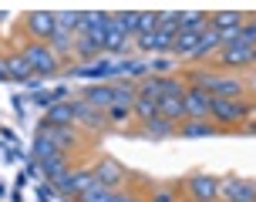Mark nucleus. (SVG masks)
<instances>
[{
    "label": "nucleus",
    "instance_id": "1",
    "mask_svg": "<svg viewBox=\"0 0 256 202\" xmlns=\"http://www.w3.org/2000/svg\"><path fill=\"white\" fill-rule=\"evenodd\" d=\"M253 118V104L250 101H226V98H212V112L209 122L219 132H230V128H243Z\"/></svg>",
    "mask_w": 256,
    "mask_h": 202
},
{
    "label": "nucleus",
    "instance_id": "2",
    "mask_svg": "<svg viewBox=\"0 0 256 202\" xmlns=\"http://www.w3.org/2000/svg\"><path fill=\"white\" fill-rule=\"evenodd\" d=\"M20 54L27 58L34 78H54V74H61V68H64L61 58H58L48 44H38V40H27L24 48H20Z\"/></svg>",
    "mask_w": 256,
    "mask_h": 202
},
{
    "label": "nucleus",
    "instance_id": "3",
    "mask_svg": "<svg viewBox=\"0 0 256 202\" xmlns=\"http://www.w3.org/2000/svg\"><path fill=\"white\" fill-rule=\"evenodd\" d=\"M98 178H94V165H81V168H71L68 176H61L58 182H54V189L61 192V196H84V192L94 186Z\"/></svg>",
    "mask_w": 256,
    "mask_h": 202
},
{
    "label": "nucleus",
    "instance_id": "4",
    "mask_svg": "<svg viewBox=\"0 0 256 202\" xmlns=\"http://www.w3.org/2000/svg\"><path fill=\"white\" fill-rule=\"evenodd\" d=\"M54 27H58V14H51V10H30L24 17V34L30 40H38V44L51 40Z\"/></svg>",
    "mask_w": 256,
    "mask_h": 202
},
{
    "label": "nucleus",
    "instance_id": "5",
    "mask_svg": "<svg viewBox=\"0 0 256 202\" xmlns=\"http://www.w3.org/2000/svg\"><path fill=\"white\" fill-rule=\"evenodd\" d=\"M216 61L226 68V71H240V68H253L256 64V48H250V44H232V48H222L216 54Z\"/></svg>",
    "mask_w": 256,
    "mask_h": 202
},
{
    "label": "nucleus",
    "instance_id": "6",
    "mask_svg": "<svg viewBox=\"0 0 256 202\" xmlns=\"http://www.w3.org/2000/svg\"><path fill=\"white\" fill-rule=\"evenodd\" d=\"M209 94L212 98H226V101H243L246 94V84H243V78H236V74H212L209 78Z\"/></svg>",
    "mask_w": 256,
    "mask_h": 202
},
{
    "label": "nucleus",
    "instance_id": "7",
    "mask_svg": "<svg viewBox=\"0 0 256 202\" xmlns=\"http://www.w3.org/2000/svg\"><path fill=\"white\" fill-rule=\"evenodd\" d=\"M186 196H189V202H219V178L206 176V172L192 176L186 182Z\"/></svg>",
    "mask_w": 256,
    "mask_h": 202
},
{
    "label": "nucleus",
    "instance_id": "8",
    "mask_svg": "<svg viewBox=\"0 0 256 202\" xmlns=\"http://www.w3.org/2000/svg\"><path fill=\"white\" fill-rule=\"evenodd\" d=\"M186 122H209V112H212V94L206 88H192L189 84V91H186Z\"/></svg>",
    "mask_w": 256,
    "mask_h": 202
},
{
    "label": "nucleus",
    "instance_id": "9",
    "mask_svg": "<svg viewBox=\"0 0 256 202\" xmlns=\"http://www.w3.org/2000/svg\"><path fill=\"white\" fill-rule=\"evenodd\" d=\"M219 199L222 202H256V182L226 178V182H219Z\"/></svg>",
    "mask_w": 256,
    "mask_h": 202
},
{
    "label": "nucleus",
    "instance_id": "10",
    "mask_svg": "<svg viewBox=\"0 0 256 202\" xmlns=\"http://www.w3.org/2000/svg\"><path fill=\"white\" fill-rule=\"evenodd\" d=\"M74 114H78V125L91 128V132H98V128H108V114H104L102 108L88 104L84 98H78V101H74Z\"/></svg>",
    "mask_w": 256,
    "mask_h": 202
},
{
    "label": "nucleus",
    "instance_id": "11",
    "mask_svg": "<svg viewBox=\"0 0 256 202\" xmlns=\"http://www.w3.org/2000/svg\"><path fill=\"white\" fill-rule=\"evenodd\" d=\"M94 178H98V186H108V189H118L122 182H125V168L115 162V158H102V162L94 165Z\"/></svg>",
    "mask_w": 256,
    "mask_h": 202
},
{
    "label": "nucleus",
    "instance_id": "12",
    "mask_svg": "<svg viewBox=\"0 0 256 202\" xmlns=\"http://www.w3.org/2000/svg\"><path fill=\"white\" fill-rule=\"evenodd\" d=\"M219 50H222V38H219V30H216V27H206L189 61H206V58H216Z\"/></svg>",
    "mask_w": 256,
    "mask_h": 202
},
{
    "label": "nucleus",
    "instance_id": "13",
    "mask_svg": "<svg viewBox=\"0 0 256 202\" xmlns=\"http://www.w3.org/2000/svg\"><path fill=\"white\" fill-rule=\"evenodd\" d=\"M81 98L88 101V104H94V108L108 112V108L115 104V91H112V81H104V84H102V81H94V84H88Z\"/></svg>",
    "mask_w": 256,
    "mask_h": 202
},
{
    "label": "nucleus",
    "instance_id": "14",
    "mask_svg": "<svg viewBox=\"0 0 256 202\" xmlns=\"http://www.w3.org/2000/svg\"><path fill=\"white\" fill-rule=\"evenodd\" d=\"M44 125H51V128H68V125H78L74 101H61V104H51V108H48V118H44Z\"/></svg>",
    "mask_w": 256,
    "mask_h": 202
},
{
    "label": "nucleus",
    "instance_id": "15",
    "mask_svg": "<svg viewBox=\"0 0 256 202\" xmlns=\"http://www.w3.org/2000/svg\"><path fill=\"white\" fill-rule=\"evenodd\" d=\"M71 168H74V165H71V152H58V155H51L48 162H40V172L48 176V182H51V186L61 176H68Z\"/></svg>",
    "mask_w": 256,
    "mask_h": 202
},
{
    "label": "nucleus",
    "instance_id": "16",
    "mask_svg": "<svg viewBox=\"0 0 256 202\" xmlns=\"http://www.w3.org/2000/svg\"><path fill=\"white\" fill-rule=\"evenodd\" d=\"M132 48V38H128L125 27H118L115 20H108V27H104V50L108 54H122V50Z\"/></svg>",
    "mask_w": 256,
    "mask_h": 202
},
{
    "label": "nucleus",
    "instance_id": "17",
    "mask_svg": "<svg viewBox=\"0 0 256 202\" xmlns=\"http://www.w3.org/2000/svg\"><path fill=\"white\" fill-rule=\"evenodd\" d=\"M4 61V68H7V74H10V81H30L34 78V71H30V64H27V58L20 54V50H14V54H7V58H0Z\"/></svg>",
    "mask_w": 256,
    "mask_h": 202
},
{
    "label": "nucleus",
    "instance_id": "18",
    "mask_svg": "<svg viewBox=\"0 0 256 202\" xmlns=\"http://www.w3.org/2000/svg\"><path fill=\"white\" fill-rule=\"evenodd\" d=\"M74 30H68V27H54V34H51V40H48V48L58 54V58H71L74 54Z\"/></svg>",
    "mask_w": 256,
    "mask_h": 202
},
{
    "label": "nucleus",
    "instance_id": "19",
    "mask_svg": "<svg viewBox=\"0 0 256 202\" xmlns=\"http://www.w3.org/2000/svg\"><path fill=\"white\" fill-rule=\"evenodd\" d=\"M250 20L243 10H219V14H209V27L216 30H243V24Z\"/></svg>",
    "mask_w": 256,
    "mask_h": 202
},
{
    "label": "nucleus",
    "instance_id": "20",
    "mask_svg": "<svg viewBox=\"0 0 256 202\" xmlns=\"http://www.w3.org/2000/svg\"><path fill=\"white\" fill-rule=\"evenodd\" d=\"M176 135H179V138H212V135H222V132H219L216 125H212V122H182L179 128H176Z\"/></svg>",
    "mask_w": 256,
    "mask_h": 202
},
{
    "label": "nucleus",
    "instance_id": "21",
    "mask_svg": "<svg viewBox=\"0 0 256 202\" xmlns=\"http://www.w3.org/2000/svg\"><path fill=\"white\" fill-rule=\"evenodd\" d=\"M142 135H145V138H172V135H176V125H172V122H166V118H162V114H152V118H148V122H142Z\"/></svg>",
    "mask_w": 256,
    "mask_h": 202
},
{
    "label": "nucleus",
    "instance_id": "22",
    "mask_svg": "<svg viewBox=\"0 0 256 202\" xmlns=\"http://www.w3.org/2000/svg\"><path fill=\"white\" fill-rule=\"evenodd\" d=\"M74 54L81 58V61H98L104 54V40L94 38V34H88V38H78L74 40Z\"/></svg>",
    "mask_w": 256,
    "mask_h": 202
},
{
    "label": "nucleus",
    "instance_id": "23",
    "mask_svg": "<svg viewBox=\"0 0 256 202\" xmlns=\"http://www.w3.org/2000/svg\"><path fill=\"white\" fill-rule=\"evenodd\" d=\"M158 114L179 128L182 122H186V101H182V98H162V101H158Z\"/></svg>",
    "mask_w": 256,
    "mask_h": 202
},
{
    "label": "nucleus",
    "instance_id": "24",
    "mask_svg": "<svg viewBox=\"0 0 256 202\" xmlns=\"http://www.w3.org/2000/svg\"><path fill=\"white\" fill-rule=\"evenodd\" d=\"M58 145H54V138H51V132H48V128H40L38 132V138H34V162H48V158H51V155H58Z\"/></svg>",
    "mask_w": 256,
    "mask_h": 202
},
{
    "label": "nucleus",
    "instance_id": "25",
    "mask_svg": "<svg viewBox=\"0 0 256 202\" xmlns=\"http://www.w3.org/2000/svg\"><path fill=\"white\" fill-rule=\"evenodd\" d=\"M48 132H51V138H54V145L61 152H71V148H78V142H81V135H78V128L74 125H68V128H51V125H44Z\"/></svg>",
    "mask_w": 256,
    "mask_h": 202
},
{
    "label": "nucleus",
    "instance_id": "26",
    "mask_svg": "<svg viewBox=\"0 0 256 202\" xmlns=\"http://www.w3.org/2000/svg\"><path fill=\"white\" fill-rule=\"evenodd\" d=\"M112 91H115V104L132 108V104L138 101V84H135V81H112Z\"/></svg>",
    "mask_w": 256,
    "mask_h": 202
},
{
    "label": "nucleus",
    "instance_id": "27",
    "mask_svg": "<svg viewBox=\"0 0 256 202\" xmlns=\"http://www.w3.org/2000/svg\"><path fill=\"white\" fill-rule=\"evenodd\" d=\"M145 64H148V74H152V78H168L172 71H176V64H179V61H176L172 54H155V58H148Z\"/></svg>",
    "mask_w": 256,
    "mask_h": 202
},
{
    "label": "nucleus",
    "instance_id": "28",
    "mask_svg": "<svg viewBox=\"0 0 256 202\" xmlns=\"http://www.w3.org/2000/svg\"><path fill=\"white\" fill-rule=\"evenodd\" d=\"M209 27V14L202 10H179V30H206Z\"/></svg>",
    "mask_w": 256,
    "mask_h": 202
},
{
    "label": "nucleus",
    "instance_id": "29",
    "mask_svg": "<svg viewBox=\"0 0 256 202\" xmlns=\"http://www.w3.org/2000/svg\"><path fill=\"white\" fill-rule=\"evenodd\" d=\"M104 114H108V125H112V128H128L132 122H135L132 108H125V104H112Z\"/></svg>",
    "mask_w": 256,
    "mask_h": 202
},
{
    "label": "nucleus",
    "instance_id": "30",
    "mask_svg": "<svg viewBox=\"0 0 256 202\" xmlns=\"http://www.w3.org/2000/svg\"><path fill=\"white\" fill-rule=\"evenodd\" d=\"M138 98H148V101H155V104H158V101H162V81H158V78H142L138 81Z\"/></svg>",
    "mask_w": 256,
    "mask_h": 202
},
{
    "label": "nucleus",
    "instance_id": "31",
    "mask_svg": "<svg viewBox=\"0 0 256 202\" xmlns=\"http://www.w3.org/2000/svg\"><path fill=\"white\" fill-rule=\"evenodd\" d=\"M158 34H168V38H176L179 34V10H166L158 14V27H155Z\"/></svg>",
    "mask_w": 256,
    "mask_h": 202
},
{
    "label": "nucleus",
    "instance_id": "32",
    "mask_svg": "<svg viewBox=\"0 0 256 202\" xmlns=\"http://www.w3.org/2000/svg\"><path fill=\"white\" fill-rule=\"evenodd\" d=\"M112 199H115V189L98 186V182H94V186H91L84 196H78V202H112Z\"/></svg>",
    "mask_w": 256,
    "mask_h": 202
},
{
    "label": "nucleus",
    "instance_id": "33",
    "mask_svg": "<svg viewBox=\"0 0 256 202\" xmlns=\"http://www.w3.org/2000/svg\"><path fill=\"white\" fill-rule=\"evenodd\" d=\"M112 20H115L118 27H125V30H128V38L135 40V24H138V10H118V14H112Z\"/></svg>",
    "mask_w": 256,
    "mask_h": 202
},
{
    "label": "nucleus",
    "instance_id": "34",
    "mask_svg": "<svg viewBox=\"0 0 256 202\" xmlns=\"http://www.w3.org/2000/svg\"><path fill=\"white\" fill-rule=\"evenodd\" d=\"M132 114H135V122H148L152 114H158V104L148 98H138L135 104H132Z\"/></svg>",
    "mask_w": 256,
    "mask_h": 202
},
{
    "label": "nucleus",
    "instance_id": "35",
    "mask_svg": "<svg viewBox=\"0 0 256 202\" xmlns=\"http://www.w3.org/2000/svg\"><path fill=\"white\" fill-rule=\"evenodd\" d=\"M155 27H158V14H155V10L138 14V24H135V38H142V34H155Z\"/></svg>",
    "mask_w": 256,
    "mask_h": 202
},
{
    "label": "nucleus",
    "instance_id": "36",
    "mask_svg": "<svg viewBox=\"0 0 256 202\" xmlns=\"http://www.w3.org/2000/svg\"><path fill=\"white\" fill-rule=\"evenodd\" d=\"M240 40L243 44H250V48H256V17H250L243 24V30H240Z\"/></svg>",
    "mask_w": 256,
    "mask_h": 202
},
{
    "label": "nucleus",
    "instance_id": "37",
    "mask_svg": "<svg viewBox=\"0 0 256 202\" xmlns=\"http://www.w3.org/2000/svg\"><path fill=\"white\" fill-rule=\"evenodd\" d=\"M152 202H179V196H176L172 186H158V189L152 192Z\"/></svg>",
    "mask_w": 256,
    "mask_h": 202
},
{
    "label": "nucleus",
    "instance_id": "38",
    "mask_svg": "<svg viewBox=\"0 0 256 202\" xmlns=\"http://www.w3.org/2000/svg\"><path fill=\"white\" fill-rule=\"evenodd\" d=\"M243 132H250V135H256V118H250V122H246V125H243Z\"/></svg>",
    "mask_w": 256,
    "mask_h": 202
},
{
    "label": "nucleus",
    "instance_id": "39",
    "mask_svg": "<svg viewBox=\"0 0 256 202\" xmlns=\"http://www.w3.org/2000/svg\"><path fill=\"white\" fill-rule=\"evenodd\" d=\"M0 81H10V74H7V68H4V61H0Z\"/></svg>",
    "mask_w": 256,
    "mask_h": 202
},
{
    "label": "nucleus",
    "instance_id": "40",
    "mask_svg": "<svg viewBox=\"0 0 256 202\" xmlns=\"http://www.w3.org/2000/svg\"><path fill=\"white\" fill-rule=\"evenodd\" d=\"M128 202H145L142 196H135V192H128Z\"/></svg>",
    "mask_w": 256,
    "mask_h": 202
},
{
    "label": "nucleus",
    "instance_id": "41",
    "mask_svg": "<svg viewBox=\"0 0 256 202\" xmlns=\"http://www.w3.org/2000/svg\"><path fill=\"white\" fill-rule=\"evenodd\" d=\"M253 118H256V101H253Z\"/></svg>",
    "mask_w": 256,
    "mask_h": 202
},
{
    "label": "nucleus",
    "instance_id": "42",
    "mask_svg": "<svg viewBox=\"0 0 256 202\" xmlns=\"http://www.w3.org/2000/svg\"><path fill=\"white\" fill-rule=\"evenodd\" d=\"M219 202H222V199H219Z\"/></svg>",
    "mask_w": 256,
    "mask_h": 202
}]
</instances>
